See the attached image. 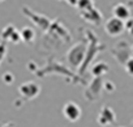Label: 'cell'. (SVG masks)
<instances>
[{"mask_svg": "<svg viewBox=\"0 0 133 127\" xmlns=\"http://www.w3.org/2000/svg\"><path fill=\"white\" fill-rule=\"evenodd\" d=\"M125 30V24L124 21L116 19V17H111L106 21L104 24V32L110 35V37H119L124 33Z\"/></svg>", "mask_w": 133, "mask_h": 127, "instance_id": "1", "label": "cell"}, {"mask_svg": "<svg viewBox=\"0 0 133 127\" xmlns=\"http://www.w3.org/2000/svg\"><path fill=\"white\" fill-rule=\"evenodd\" d=\"M63 115L66 120H69V122H77L81 118L82 111H81V107L76 102L69 101L63 106Z\"/></svg>", "mask_w": 133, "mask_h": 127, "instance_id": "2", "label": "cell"}, {"mask_svg": "<svg viewBox=\"0 0 133 127\" xmlns=\"http://www.w3.org/2000/svg\"><path fill=\"white\" fill-rule=\"evenodd\" d=\"M18 92L22 97H25L26 100H33L35 98L39 92H41V87L34 83V81H28V83H24L20 88H18Z\"/></svg>", "mask_w": 133, "mask_h": 127, "instance_id": "3", "label": "cell"}, {"mask_svg": "<svg viewBox=\"0 0 133 127\" xmlns=\"http://www.w3.org/2000/svg\"><path fill=\"white\" fill-rule=\"evenodd\" d=\"M116 120V115H115V111L110 107V106H102V109L99 110V114L97 117V122L106 127V126H110Z\"/></svg>", "mask_w": 133, "mask_h": 127, "instance_id": "4", "label": "cell"}, {"mask_svg": "<svg viewBox=\"0 0 133 127\" xmlns=\"http://www.w3.org/2000/svg\"><path fill=\"white\" fill-rule=\"evenodd\" d=\"M112 15H114V17H116L121 21H127L130 17V9L127 4L119 3L112 8Z\"/></svg>", "mask_w": 133, "mask_h": 127, "instance_id": "5", "label": "cell"}, {"mask_svg": "<svg viewBox=\"0 0 133 127\" xmlns=\"http://www.w3.org/2000/svg\"><path fill=\"white\" fill-rule=\"evenodd\" d=\"M82 55H84V52L81 50V45H77V47L71 50L69 54H68L69 63H72V64H75V66H78L81 63V60H82V58H84Z\"/></svg>", "mask_w": 133, "mask_h": 127, "instance_id": "6", "label": "cell"}, {"mask_svg": "<svg viewBox=\"0 0 133 127\" xmlns=\"http://www.w3.org/2000/svg\"><path fill=\"white\" fill-rule=\"evenodd\" d=\"M107 71H108V66H107V63H103V62L97 63V64L93 67V70H91V72H93V75L95 77L103 76L104 74H107Z\"/></svg>", "mask_w": 133, "mask_h": 127, "instance_id": "7", "label": "cell"}, {"mask_svg": "<svg viewBox=\"0 0 133 127\" xmlns=\"http://www.w3.org/2000/svg\"><path fill=\"white\" fill-rule=\"evenodd\" d=\"M20 38H21L22 41H25V42H31V41L35 38V33H34V30H33L31 28L26 26V28H24V29L20 32Z\"/></svg>", "mask_w": 133, "mask_h": 127, "instance_id": "8", "label": "cell"}, {"mask_svg": "<svg viewBox=\"0 0 133 127\" xmlns=\"http://www.w3.org/2000/svg\"><path fill=\"white\" fill-rule=\"evenodd\" d=\"M76 5L82 11H88V9L93 8V0H77Z\"/></svg>", "mask_w": 133, "mask_h": 127, "instance_id": "9", "label": "cell"}, {"mask_svg": "<svg viewBox=\"0 0 133 127\" xmlns=\"http://www.w3.org/2000/svg\"><path fill=\"white\" fill-rule=\"evenodd\" d=\"M124 68H125L127 74L133 77V58H129V59L124 63Z\"/></svg>", "mask_w": 133, "mask_h": 127, "instance_id": "10", "label": "cell"}, {"mask_svg": "<svg viewBox=\"0 0 133 127\" xmlns=\"http://www.w3.org/2000/svg\"><path fill=\"white\" fill-rule=\"evenodd\" d=\"M124 24H125V30L130 35H133V17H129L127 21H124Z\"/></svg>", "mask_w": 133, "mask_h": 127, "instance_id": "11", "label": "cell"}, {"mask_svg": "<svg viewBox=\"0 0 133 127\" xmlns=\"http://www.w3.org/2000/svg\"><path fill=\"white\" fill-rule=\"evenodd\" d=\"M0 127H16V124L12 123V122H8V123H4L3 126H0Z\"/></svg>", "mask_w": 133, "mask_h": 127, "instance_id": "12", "label": "cell"}, {"mask_svg": "<svg viewBox=\"0 0 133 127\" xmlns=\"http://www.w3.org/2000/svg\"><path fill=\"white\" fill-rule=\"evenodd\" d=\"M130 51H132V52H133V46H132V47H130Z\"/></svg>", "mask_w": 133, "mask_h": 127, "instance_id": "13", "label": "cell"}, {"mask_svg": "<svg viewBox=\"0 0 133 127\" xmlns=\"http://www.w3.org/2000/svg\"><path fill=\"white\" fill-rule=\"evenodd\" d=\"M0 2H3V0H0Z\"/></svg>", "mask_w": 133, "mask_h": 127, "instance_id": "14", "label": "cell"}]
</instances>
